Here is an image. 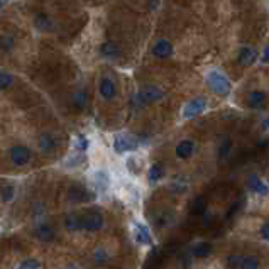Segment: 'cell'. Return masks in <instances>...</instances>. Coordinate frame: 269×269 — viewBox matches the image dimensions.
Returning a JSON list of instances; mask_svg holds the SVG:
<instances>
[{
	"mask_svg": "<svg viewBox=\"0 0 269 269\" xmlns=\"http://www.w3.org/2000/svg\"><path fill=\"white\" fill-rule=\"evenodd\" d=\"M85 152H75V154H70L65 161V168H78L85 163Z\"/></svg>",
	"mask_w": 269,
	"mask_h": 269,
	"instance_id": "obj_19",
	"label": "cell"
},
{
	"mask_svg": "<svg viewBox=\"0 0 269 269\" xmlns=\"http://www.w3.org/2000/svg\"><path fill=\"white\" fill-rule=\"evenodd\" d=\"M98 92L104 100H112L117 95V85L110 76H102L100 82H98Z\"/></svg>",
	"mask_w": 269,
	"mask_h": 269,
	"instance_id": "obj_5",
	"label": "cell"
},
{
	"mask_svg": "<svg viewBox=\"0 0 269 269\" xmlns=\"http://www.w3.org/2000/svg\"><path fill=\"white\" fill-rule=\"evenodd\" d=\"M152 56L158 58V60H168L169 56L173 55V44L168 41V39H159L156 41V44L151 49Z\"/></svg>",
	"mask_w": 269,
	"mask_h": 269,
	"instance_id": "obj_7",
	"label": "cell"
},
{
	"mask_svg": "<svg viewBox=\"0 0 269 269\" xmlns=\"http://www.w3.org/2000/svg\"><path fill=\"white\" fill-rule=\"evenodd\" d=\"M193 151H195V144H193V141H190V139H185V141H181L176 146V156L179 159H188L191 154H193Z\"/></svg>",
	"mask_w": 269,
	"mask_h": 269,
	"instance_id": "obj_12",
	"label": "cell"
},
{
	"mask_svg": "<svg viewBox=\"0 0 269 269\" xmlns=\"http://www.w3.org/2000/svg\"><path fill=\"white\" fill-rule=\"evenodd\" d=\"M249 186L252 188V191H255V193H259V195H267L269 193V188L266 186V183L261 181L257 176L249 178Z\"/></svg>",
	"mask_w": 269,
	"mask_h": 269,
	"instance_id": "obj_20",
	"label": "cell"
},
{
	"mask_svg": "<svg viewBox=\"0 0 269 269\" xmlns=\"http://www.w3.org/2000/svg\"><path fill=\"white\" fill-rule=\"evenodd\" d=\"M71 102H73V105H75L78 110L85 109V105H87V92H83V90L76 92L75 95H73V98H71Z\"/></svg>",
	"mask_w": 269,
	"mask_h": 269,
	"instance_id": "obj_25",
	"label": "cell"
},
{
	"mask_svg": "<svg viewBox=\"0 0 269 269\" xmlns=\"http://www.w3.org/2000/svg\"><path fill=\"white\" fill-rule=\"evenodd\" d=\"M90 146V141L87 136H83V134H78V136L75 137V149L80 151V152H85L88 149Z\"/></svg>",
	"mask_w": 269,
	"mask_h": 269,
	"instance_id": "obj_27",
	"label": "cell"
},
{
	"mask_svg": "<svg viewBox=\"0 0 269 269\" xmlns=\"http://www.w3.org/2000/svg\"><path fill=\"white\" fill-rule=\"evenodd\" d=\"M107 257H109V255L105 254V250H97L95 252V261L97 262H104V261H107Z\"/></svg>",
	"mask_w": 269,
	"mask_h": 269,
	"instance_id": "obj_34",
	"label": "cell"
},
{
	"mask_svg": "<svg viewBox=\"0 0 269 269\" xmlns=\"http://www.w3.org/2000/svg\"><path fill=\"white\" fill-rule=\"evenodd\" d=\"M207 107V100L203 97H198V98H193L191 102L183 107V119H193L196 115H200L201 112L205 110Z\"/></svg>",
	"mask_w": 269,
	"mask_h": 269,
	"instance_id": "obj_4",
	"label": "cell"
},
{
	"mask_svg": "<svg viewBox=\"0 0 269 269\" xmlns=\"http://www.w3.org/2000/svg\"><path fill=\"white\" fill-rule=\"evenodd\" d=\"M163 166L161 164H152L151 166V169H149V181L151 183H156V181H159L161 178H163Z\"/></svg>",
	"mask_w": 269,
	"mask_h": 269,
	"instance_id": "obj_26",
	"label": "cell"
},
{
	"mask_svg": "<svg viewBox=\"0 0 269 269\" xmlns=\"http://www.w3.org/2000/svg\"><path fill=\"white\" fill-rule=\"evenodd\" d=\"M240 269H259V261L257 257H244L240 262Z\"/></svg>",
	"mask_w": 269,
	"mask_h": 269,
	"instance_id": "obj_29",
	"label": "cell"
},
{
	"mask_svg": "<svg viewBox=\"0 0 269 269\" xmlns=\"http://www.w3.org/2000/svg\"><path fill=\"white\" fill-rule=\"evenodd\" d=\"M11 159L16 166H24L31 159V149L26 146H14L11 149Z\"/></svg>",
	"mask_w": 269,
	"mask_h": 269,
	"instance_id": "obj_8",
	"label": "cell"
},
{
	"mask_svg": "<svg viewBox=\"0 0 269 269\" xmlns=\"http://www.w3.org/2000/svg\"><path fill=\"white\" fill-rule=\"evenodd\" d=\"M134 230H136V240L139 244H151V235H149V230L141 225V223H134Z\"/></svg>",
	"mask_w": 269,
	"mask_h": 269,
	"instance_id": "obj_17",
	"label": "cell"
},
{
	"mask_svg": "<svg viewBox=\"0 0 269 269\" xmlns=\"http://www.w3.org/2000/svg\"><path fill=\"white\" fill-rule=\"evenodd\" d=\"M7 2H9V0H0V11H2V9L7 6Z\"/></svg>",
	"mask_w": 269,
	"mask_h": 269,
	"instance_id": "obj_38",
	"label": "cell"
},
{
	"mask_svg": "<svg viewBox=\"0 0 269 269\" xmlns=\"http://www.w3.org/2000/svg\"><path fill=\"white\" fill-rule=\"evenodd\" d=\"M163 95H164L163 90L154 87V85H149V87L142 88L141 92L134 97V102H136L137 105H149V104H152V102L161 100Z\"/></svg>",
	"mask_w": 269,
	"mask_h": 269,
	"instance_id": "obj_3",
	"label": "cell"
},
{
	"mask_svg": "<svg viewBox=\"0 0 269 269\" xmlns=\"http://www.w3.org/2000/svg\"><path fill=\"white\" fill-rule=\"evenodd\" d=\"M93 181H95V188L98 190V193H104V191H107V188H109V185H110V178L104 169H100V171H97L95 174H93Z\"/></svg>",
	"mask_w": 269,
	"mask_h": 269,
	"instance_id": "obj_13",
	"label": "cell"
},
{
	"mask_svg": "<svg viewBox=\"0 0 269 269\" xmlns=\"http://www.w3.org/2000/svg\"><path fill=\"white\" fill-rule=\"evenodd\" d=\"M33 22H34V28L38 29L39 33H51V31L55 29V22H53V19L48 14H44V12L36 14Z\"/></svg>",
	"mask_w": 269,
	"mask_h": 269,
	"instance_id": "obj_9",
	"label": "cell"
},
{
	"mask_svg": "<svg viewBox=\"0 0 269 269\" xmlns=\"http://www.w3.org/2000/svg\"><path fill=\"white\" fill-rule=\"evenodd\" d=\"M264 102H266V93L261 92V90L250 92L247 95V105L250 109H257V107H261Z\"/></svg>",
	"mask_w": 269,
	"mask_h": 269,
	"instance_id": "obj_15",
	"label": "cell"
},
{
	"mask_svg": "<svg viewBox=\"0 0 269 269\" xmlns=\"http://www.w3.org/2000/svg\"><path fill=\"white\" fill-rule=\"evenodd\" d=\"M262 129H266V131L269 129V119H267V120H264V122H262Z\"/></svg>",
	"mask_w": 269,
	"mask_h": 269,
	"instance_id": "obj_39",
	"label": "cell"
},
{
	"mask_svg": "<svg viewBox=\"0 0 269 269\" xmlns=\"http://www.w3.org/2000/svg\"><path fill=\"white\" fill-rule=\"evenodd\" d=\"M36 234H38V239H41L44 242H51L53 239H55V230H53L49 225H46V223L39 227Z\"/></svg>",
	"mask_w": 269,
	"mask_h": 269,
	"instance_id": "obj_23",
	"label": "cell"
},
{
	"mask_svg": "<svg viewBox=\"0 0 269 269\" xmlns=\"http://www.w3.org/2000/svg\"><path fill=\"white\" fill-rule=\"evenodd\" d=\"M255 51L254 49H250V48H240V51H239V56H237V63L242 66H249V65H252V63L255 61Z\"/></svg>",
	"mask_w": 269,
	"mask_h": 269,
	"instance_id": "obj_14",
	"label": "cell"
},
{
	"mask_svg": "<svg viewBox=\"0 0 269 269\" xmlns=\"http://www.w3.org/2000/svg\"><path fill=\"white\" fill-rule=\"evenodd\" d=\"M102 225H104V217L97 210H92V212L85 213L82 217V227L90 232L98 230V228H102Z\"/></svg>",
	"mask_w": 269,
	"mask_h": 269,
	"instance_id": "obj_6",
	"label": "cell"
},
{
	"mask_svg": "<svg viewBox=\"0 0 269 269\" xmlns=\"http://www.w3.org/2000/svg\"><path fill=\"white\" fill-rule=\"evenodd\" d=\"M137 146H139L137 139L134 136H131V134H127V132H120L114 137V149H115V152H119V154H125V152L136 151Z\"/></svg>",
	"mask_w": 269,
	"mask_h": 269,
	"instance_id": "obj_2",
	"label": "cell"
},
{
	"mask_svg": "<svg viewBox=\"0 0 269 269\" xmlns=\"http://www.w3.org/2000/svg\"><path fill=\"white\" fill-rule=\"evenodd\" d=\"M70 200L71 201H90L93 200V193L88 191L83 185H73L70 188Z\"/></svg>",
	"mask_w": 269,
	"mask_h": 269,
	"instance_id": "obj_11",
	"label": "cell"
},
{
	"mask_svg": "<svg viewBox=\"0 0 269 269\" xmlns=\"http://www.w3.org/2000/svg\"><path fill=\"white\" fill-rule=\"evenodd\" d=\"M230 146H232L230 139H227V141L223 142L222 147H220V158H225V156L228 154V151H230Z\"/></svg>",
	"mask_w": 269,
	"mask_h": 269,
	"instance_id": "obj_33",
	"label": "cell"
},
{
	"mask_svg": "<svg viewBox=\"0 0 269 269\" xmlns=\"http://www.w3.org/2000/svg\"><path fill=\"white\" fill-rule=\"evenodd\" d=\"M68 269H76V267H68Z\"/></svg>",
	"mask_w": 269,
	"mask_h": 269,
	"instance_id": "obj_40",
	"label": "cell"
},
{
	"mask_svg": "<svg viewBox=\"0 0 269 269\" xmlns=\"http://www.w3.org/2000/svg\"><path fill=\"white\" fill-rule=\"evenodd\" d=\"M191 213L195 215H203L205 212H207V200L203 198V196H196V198L191 201Z\"/></svg>",
	"mask_w": 269,
	"mask_h": 269,
	"instance_id": "obj_21",
	"label": "cell"
},
{
	"mask_svg": "<svg viewBox=\"0 0 269 269\" xmlns=\"http://www.w3.org/2000/svg\"><path fill=\"white\" fill-rule=\"evenodd\" d=\"M227 262H228V266H230V267H237V266H240L242 257H240V255H230V257L227 259Z\"/></svg>",
	"mask_w": 269,
	"mask_h": 269,
	"instance_id": "obj_32",
	"label": "cell"
},
{
	"mask_svg": "<svg viewBox=\"0 0 269 269\" xmlns=\"http://www.w3.org/2000/svg\"><path fill=\"white\" fill-rule=\"evenodd\" d=\"M207 85H208V88L212 90L213 93H217V95H220V97L228 95V93H230V90H232L230 80H228L223 73H220L218 70L208 71Z\"/></svg>",
	"mask_w": 269,
	"mask_h": 269,
	"instance_id": "obj_1",
	"label": "cell"
},
{
	"mask_svg": "<svg viewBox=\"0 0 269 269\" xmlns=\"http://www.w3.org/2000/svg\"><path fill=\"white\" fill-rule=\"evenodd\" d=\"M261 235H262V239L269 240V223H266V225H262V228H261Z\"/></svg>",
	"mask_w": 269,
	"mask_h": 269,
	"instance_id": "obj_35",
	"label": "cell"
},
{
	"mask_svg": "<svg viewBox=\"0 0 269 269\" xmlns=\"http://www.w3.org/2000/svg\"><path fill=\"white\" fill-rule=\"evenodd\" d=\"M65 225L70 228V230H76V228L82 227V218L76 217V215H68L65 220Z\"/></svg>",
	"mask_w": 269,
	"mask_h": 269,
	"instance_id": "obj_28",
	"label": "cell"
},
{
	"mask_svg": "<svg viewBox=\"0 0 269 269\" xmlns=\"http://www.w3.org/2000/svg\"><path fill=\"white\" fill-rule=\"evenodd\" d=\"M193 254L196 257H208L212 254V244L210 242H198L193 247Z\"/></svg>",
	"mask_w": 269,
	"mask_h": 269,
	"instance_id": "obj_22",
	"label": "cell"
},
{
	"mask_svg": "<svg viewBox=\"0 0 269 269\" xmlns=\"http://www.w3.org/2000/svg\"><path fill=\"white\" fill-rule=\"evenodd\" d=\"M19 269H41V262L36 259H26L24 262H21Z\"/></svg>",
	"mask_w": 269,
	"mask_h": 269,
	"instance_id": "obj_31",
	"label": "cell"
},
{
	"mask_svg": "<svg viewBox=\"0 0 269 269\" xmlns=\"http://www.w3.org/2000/svg\"><path fill=\"white\" fill-rule=\"evenodd\" d=\"M100 55L104 56L105 60H117V58H120V55H122V49H120L117 43L105 41V43H102V46H100Z\"/></svg>",
	"mask_w": 269,
	"mask_h": 269,
	"instance_id": "obj_10",
	"label": "cell"
},
{
	"mask_svg": "<svg viewBox=\"0 0 269 269\" xmlns=\"http://www.w3.org/2000/svg\"><path fill=\"white\" fill-rule=\"evenodd\" d=\"M16 48V38L12 34H2L0 36V51L11 53Z\"/></svg>",
	"mask_w": 269,
	"mask_h": 269,
	"instance_id": "obj_18",
	"label": "cell"
},
{
	"mask_svg": "<svg viewBox=\"0 0 269 269\" xmlns=\"http://www.w3.org/2000/svg\"><path fill=\"white\" fill-rule=\"evenodd\" d=\"M14 195H16V188L12 186V185L4 186L2 193H0V196H2V200H4V201H11L12 198H14Z\"/></svg>",
	"mask_w": 269,
	"mask_h": 269,
	"instance_id": "obj_30",
	"label": "cell"
},
{
	"mask_svg": "<svg viewBox=\"0 0 269 269\" xmlns=\"http://www.w3.org/2000/svg\"><path fill=\"white\" fill-rule=\"evenodd\" d=\"M55 147H56V141L51 134L46 132L39 137V149H41L43 152H51V151H55Z\"/></svg>",
	"mask_w": 269,
	"mask_h": 269,
	"instance_id": "obj_16",
	"label": "cell"
},
{
	"mask_svg": "<svg viewBox=\"0 0 269 269\" xmlns=\"http://www.w3.org/2000/svg\"><path fill=\"white\" fill-rule=\"evenodd\" d=\"M159 6V0H149V9L151 11H156Z\"/></svg>",
	"mask_w": 269,
	"mask_h": 269,
	"instance_id": "obj_37",
	"label": "cell"
},
{
	"mask_svg": "<svg viewBox=\"0 0 269 269\" xmlns=\"http://www.w3.org/2000/svg\"><path fill=\"white\" fill-rule=\"evenodd\" d=\"M14 85V75L0 70V90H9Z\"/></svg>",
	"mask_w": 269,
	"mask_h": 269,
	"instance_id": "obj_24",
	"label": "cell"
},
{
	"mask_svg": "<svg viewBox=\"0 0 269 269\" xmlns=\"http://www.w3.org/2000/svg\"><path fill=\"white\" fill-rule=\"evenodd\" d=\"M261 60H262V63H269V44L266 46V49L262 51V58H261Z\"/></svg>",
	"mask_w": 269,
	"mask_h": 269,
	"instance_id": "obj_36",
	"label": "cell"
}]
</instances>
